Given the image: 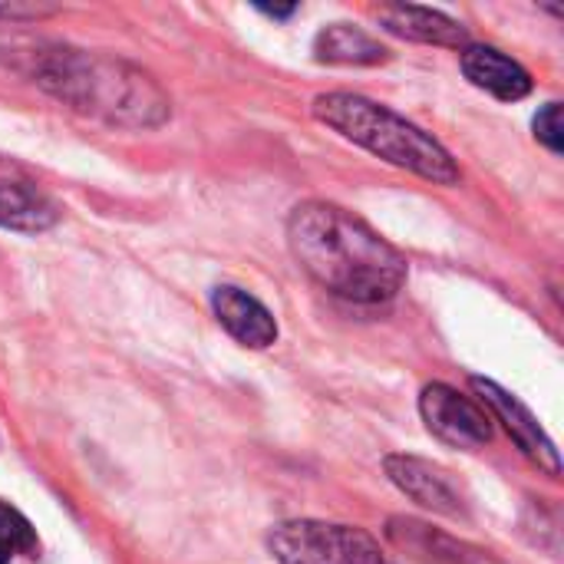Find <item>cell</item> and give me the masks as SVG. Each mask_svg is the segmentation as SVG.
Returning <instances> with one entry per match:
<instances>
[{
	"instance_id": "6da1fadb",
	"label": "cell",
	"mask_w": 564,
	"mask_h": 564,
	"mask_svg": "<svg viewBox=\"0 0 564 564\" xmlns=\"http://www.w3.org/2000/svg\"><path fill=\"white\" fill-rule=\"evenodd\" d=\"M288 238L301 268L344 301L380 304L397 297L406 281V258L340 205H297L288 221Z\"/></svg>"
},
{
	"instance_id": "7a4b0ae2",
	"label": "cell",
	"mask_w": 564,
	"mask_h": 564,
	"mask_svg": "<svg viewBox=\"0 0 564 564\" xmlns=\"http://www.w3.org/2000/svg\"><path fill=\"white\" fill-rule=\"evenodd\" d=\"M36 79L73 109L116 126L149 129L169 116V99L155 79L122 59L56 50L40 63Z\"/></svg>"
},
{
	"instance_id": "3957f363",
	"label": "cell",
	"mask_w": 564,
	"mask_h": 564,
	"mask_svg": "<svg viewBox=\"0 0 564 564\" xmlns=\"http://www.w3.org/2000/svg\"><path fill=\"white\" fill-rule=\"evenodd\" d=\"M314 116L324 126H330L334 132H340L344 139L370 149L373 155H380L426 182H436V185L459 182L456 162L433 135H426L420 126L406 122L403 116H397L393 109H387L367 96L324 93L314 99Z\"/></svg>"
},
{
	"instance_id": "277c9868",
	"label": "cell",
	"mask_w": 564,
	"mask_h": 564,
	"mask_svg": "<svg viewBox=\"0 0 564 564\" xmlns=\"http://www.w3.org/2000/svg\"><path fill=\"white\" fill-rule=\"evenodd\" d=\"M268 549L281 564H387L367 532L327 522H284Z\"/></svg>"
},
{
	"instance_id": "5b68a950",
	"label": "cell",
	"mask_w": 564,
	"mask_h": 564,
	"mask_svg": "<svg viewBox=\"0 0 564 564\" xmlns=\"http://www.w3.org/2000/svg\"><path fill=\"white\" fill-rule=\"evenodd\" d=\"M420 413L433 436L459 449H479L492 443V416L476 400L446 383H433L420 397Z\"/></svg>"
},
{
	"instance_id": "8992f818",
	"label": "cell",
	"mask_w": 564,
	"mask_h": 564,
	"mask_svg": "<svg viewBox=\"0 0 564 564\" xmlns=\"http://www.w3.org/2000/svg\"><path fill=\"white\" fill-rule=\"evenodd\" d=\"M473 390L479 393L482 406H489V416H496V420L509 430V436L516 440V446H519L539 469H545L549 476H558V473H562L555 443L545 436V430H542L539 420L525 410V403H519L509 390H502V387L492 383V380L473 377Z\"/></svg>"
},
{
	"instance_id": "52a82bcc",
	"label": "cell",
	"mask_w": 564,
	"mask_h": 564,
	"mask_svg": "<svg viewBox=\"0 0 564 564\" xmlns=\"http://www.w3.org/2000/svg\"><path fill=\"white\" fill-rule=\"evenodd\" d=\"M383 466H387L390 482L403 496L420 502L423 509H430L436 516H449V519L466 516V502H463L459 489L453 486V479L440 466L416 459V456H387Z\"/></svg>"
},
{
	"instance_id": "ba28073f",
	"label": "cell",
	"mask_w": 564,
	"mask_h": 564,
	"mask_svg": "<svg viewBox=\"0 0 564 564\" xmlns=\"http://www.w3.org/2000/svg\"><path fill=\"white\" fill-rule=\"evenodd\" d=\"M377 20L387 33L413 40V43H433V46H449V50H466L469 33L446 13L430 10V7H413V3H390L377 10Z\"/></svg>"
},
{
	"instance_id": "9c48e42d",
	"label": "cell",
	"mask_w": 564,
	"mask_h": 564,
	"mask_svg": "<svg viewBox=\"0 0 564 564\" xmlns=\"http://www.w3.org/2000/svg\"><path fill=\"white\" fill-rule=\"evenodd\" d=\"M212 307H215L218 324H221L238 344L258 347V350H261V347H271V344L278 340V324H274L271 311H268L258 297H251L248 291L231 288V284L215 288Z\"/></svg>"
},
{
	"instance_id": "30bf717a",
	"label": "cell",
	"mask_w": 564,
	"mask_h": 564,
	"mask_svg": "<svg viewBox=\"0 0 564 564\" xmlns=\"http://www.w3.org/2000/svg\"><path fill=\"white\" fill-rule=\"evenodd\" d=\"M463 73L479 89H486L506 102L525 99L532 93V76L516 59H509L506 53H499L492 46H466L463 50Z\"/></svg>"
},
{
	"instance_id": "8fae6325",
	"label": "cell",
	"mask_w": 564,
	"mask_h": 564,
	"mask_svg": "<svg viewBox=\"0 0 564 564\" xmlns=\"http://www.w3.org/2000/svg\"><path fill=\"white\" fill-rule=\"evenodd\" d=\"M314 56L321 63H337V66H377L390 59V50L364 33L360 26L350 23H334L317 33L314 40Z\"/></svg>"
},
{
	"instance_id": "7c38bea8",
	"label": "cell",
	"mask_w": 564,
	"mask_h": 564,
	"mask_svg": "<svg viewBox=\"0 0 564 564\" xmlns=\"http://www.w3.org/2000/svg\"><path fill=\"white\" fill-rule=\"evenodd\" d=\"M56 221L53 202L26 182H0V228L43 231Z\"/></svg>"
},
{
	"instance_id": "4fadbf2b",
	"label": "cell",
	"mask_w": 564,
	"mask_h": 564,
	"mask_svg": "<svg viewBox=\"0 0 564 564\" xmlns=\"http://www.w3.org/2000/svg\"><path fill=\"white\" fill-rule=\"evenodd\" d=\"M0 542L10 552H23V555H30L36 549V535H33L30 522L7 502H0Z\"/></svg>"
},
{
	"instance_id": "5bb4252c",
	"label": "cell",
	"mask_w": 564,
	"mask_h": 564,
	"mask_svg": "<svg viewBox=\"0 0 564 564\" xmlns=\"http://www.w3.org/2000/svg\"><path fill=\"white\" fill-rule=\"evenodd\" d=\"M535 135H539V142H545L552 152H562L564 149L562 102H549V106L535 116Z\"/></svg>"
},
{
	"instance_id": "9a60e30c",
	"label": "cell",
	"mask_w": 564,
	"mask_h": 564,
	"mask_svg": "<svg viewBox=\"0 0 564 564\" xmlns=\"http://www.w3.org/2000/svg\"><path fill=\"white\" fill-rule=\"evenodd\" d=\"M50 13H56V7H46V3H0L3 20H40V17H50Z\"/></svg>"
},
{
	"instance_id": "2e32d148",
	"label": "cell",
	"mask_w": 564,
	"mask_h": 564,
	"mask_svg": "<svg viewBox=\"0 0 564 564\" xmlns=\"http://www.w3.org/2000/svg\"><path fill=\"white\" fill-rule=\"evenodd\" d=\"M268 17H291L294 13V7H261Z\"/></svg>"
},
{
	"instance_id": "e0dca14e",
	"label": "cell",
	"mask_w": 564,
	"mask_h": 564,
	"mask_svg": "<svg viewBox=\"0 0 564 564\" xmlns=\"http://www.w3.org/2000/svg\"><path fill=\"white\" fill-rule=\"evenodd\" d=\"M10 555H13V552L0 542V564H10Z\"/></svg>"
}]
</instances>
